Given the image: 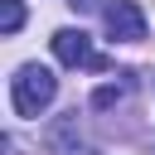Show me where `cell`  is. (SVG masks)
Instances as JSON below:
<instances>
[{
	"label": "cell",
	"mask_w": 155,
	"mask_h": 155,
	"mask_svg": "<svg viewBox=\"0 0 155 155\" xmlns=\"http://www.w3.org/2000/svg\"><path fill=\"white\" fill-rule=\"evenodd\" d=\"M53 58L63 68H107V58L92 48V39L82 29H58L53 34Z\"/></svg>",
	"instance_id": "2"
},
{
	"label": "cell",
	"mask_w": 155,
	"mask_h": 155,
	"mask_svg": "<svg viewBox=\"0 0 155 155\" xmlns=\"http://www.w3.org/2000/svg\"><path fill=\"white\" fill-rule=\"evenodd\" d=\"M53 97H58V78H53L48 68H39V63H24V68L10 78V107H15L19 116L48 111Z\"/></svg>",
	"instance_id": "1"
},
{
	"label": "cell",
	"mask_w": 155,
	"mask_h": 155,
	"mask_svg": "<svg viewBox=\"0 0 155 155\" xmlns=\"http://www.w3.org/2000/svg\"><path fill=\"white\" fill-rule=\"evenodd\" d=\"M24 24V5L19 0H0V34H19Z\"/></svg>",
	"instance_id": "4"
},
{
	"label": "cell",
	"mask_w": 155,
	"mask_h": 155,
	"mask_svg": "<svg viewBox=\"0 0 155 155\" xmlns=\"http://www.w3.org/2000/svg\"><path fill=\"white\" fill-rule=\"evenodd\" d=\"M102 19H107V34H111L116 44H140V39H145V15H140L136 0H111Z\"/></svg>",
	"instance_id": "3"
},
{
	"label": "cell",
	"mask_w": 155,
	"mask_h": 155,
	"mask_svg": "<svg viewBox=\"0 0 155 155\" xmlns=\"http://www.w3.org/2000/svg\"><path fill=\"white\" fill-rule=\"evenodd\" d=\"M121 97H126V82H107V87L92 92V107H116Z\"/></svg>",
	"instance_id": "5"
}]
</instances>
